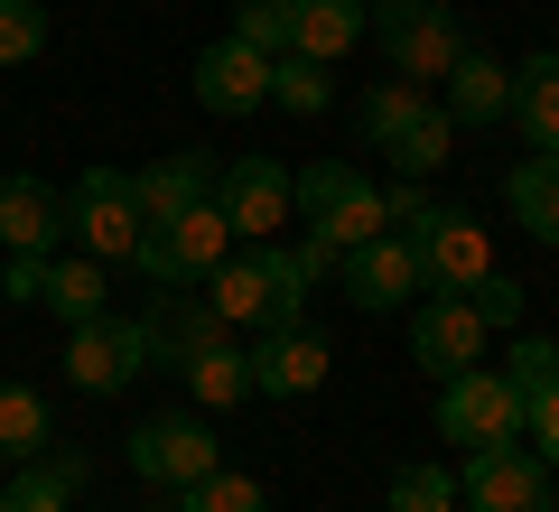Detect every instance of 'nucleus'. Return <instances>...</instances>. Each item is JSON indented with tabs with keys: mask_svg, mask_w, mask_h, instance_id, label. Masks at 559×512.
I'll return each mask as SVG.
<instances>
[{
	"mask_svg": "<svg viewBox=\"0 0 559 512\" xmlns=\"http://www.w3.org/2000/svg\"><path fill=\"white\" fill-rule=\"evenodd\" d=\"M140 326H150V364H168V373H187L205 345H224V335H234L205 298H178V289H159V308L140 317Z\"/></svg>",
	"mask_w": 559,
	"mask_h": 512,
	"instance_id": "19",
	"label": "nucleus"
},
{
	"mask_svg": "<svg viewBox=\"0 0 559 512\" xmlns=\"http://www.w3.org/2000/svg\"><path fill=\"white\" fill-rule=\"evenodd\" d=\"M271 103H280V112H299V121H318L326 103H336V84H326L318 57H271Z\"/></svg>",
	"mask_w": 559,
	"mask_h": 512,
	"instance_id": "28",
	"label": "nucleus"
},
{
	"mask_svg": "<svg viewBox=\"0 0 559 512\" xmlns=\"http://www.w3.org/2000/svg\"><path fill=\"white\" fill-rule=\"evenodd\" d=\"M550 512H559V475H550Z\"/></svg>",
	"mask_w": 559,
	"mask_h": 512,
	"instance_id": "39",
	"label": "nucleus"
},
{
	"mask_svg": "<svg viewBox=\"0 0 559 512\" xmlns=\"http://www.w3.org/2000/svg\"><path fill=\"white\" fill-rule=\"evenodd\" d=\"M215 215L234 224V242H271V224H289V168L242 150L234 168H215Z\"/></svg>",
	"mask_w": 559,
	"mask_h": 512,
	"instance_id": "12",
	"label": "nucleus"
},
{
	"mask_svg": "<svg viewBox=\"0 0 559 512\" xmlns=\"http://www.w3.org/2000/svg\"><path fill=\"white\" fill-rule=\"evenodd\" d=\"M485 335L495 326H485L466 298H419L411 308V364L448 382V373H466V364H485Z\"/></svg>",
	"mask_w": 559,
	"mask_h": 512,
	"instance_id": "15",
	"label": "nucleus"
},
{
	"mask_svg": "<svg viewBox=\"0 0 559 512\" xmlns=\"http://www.w3.org/2000/svg\"><path fill=\"white\" fill-rule=\"evenodd\" d=\"M401 242H411V261H419V289H439V298H466L495 271V242H485V224L466 215V205H429Z\"/></svg>",
	"mask_w": 559,
	"mask_h": 512,
	"instance_id": "7",
	"label": "nucleus"
},
{
	"mask_svg": "<svg viewBox=\"0 0 559 512\" xmlns=\"http://www.w3.org/2000/svg\"><path fill=\"white\" fill-rule=\"evenodd\" d=\"M224 252H234V224H224L215 205H187V215H168V224H150V234H140L131 271L150 279V289H205Z\"/></svg>",
	"mask_w": 559,
	"mask_h": 512,
	"instance_id": "6",
	"label": "nucleus"
},
{
	"mask_svg": "<svg viewBox=\"0 0 559 512\" xmlns=\"http://www.w3.org/2000/svg\"><path fill=\"white\" fill-rule=\"evenodd\" d=\"M336 279H345V298H355L364 317L419 298V261H411V242H401V234H364L355 252H336Z\"/></svg>",
	"mask_w": 559,
	"mask_h": 512,
	"instance_id": "16",
	"label": "nucleus"
},
{
	"mask_svg": "<svg viewBox=\"0 0 559 512\" xmlns=\"http://www.w3.org/2000/svg\"><path fill=\"white\" fill-rule=\"evenodd\" d=\"M187 84H197V103H205L215 121H242V112H261V103H271V57H261V47H242L234 28H224V38L187 66Z\"/></svg>",
	"mask_w": 559,
	"mask_h": 512,
	"instance_id": "14",
	"label": "nucleus"
},
{
	"mask_svg": "<svg viewBox=\"0 0 559 512\" xmlns=\"http://www.w3.org/2000/svg\"><path fill=\"white\" fill-rule=\"evenodd\" d=\"M140 234H150V215H140V197H131V168H84V178L66 187V242L94 252L103 271L131 261Z\"/></svg>",
	"mask_w": 559,
	"mask_h": 512,
	"instance_id": "5",
	"label": "nucleus"
},
{
	"mask_svg": "<svg viewBox=\"0 0 559 512\" xmlns=\"http://www.w3.org/2000/svg\"><path fill=\"white\" fill-rule=\"evenodd\" d=\"M150 373V326L140 317H84L75 335H66V382H75L84 401H112V392H131V382Z\"/></svg>",
	"mask_w": 559,
	"mask_h": 512,
	"instance_id": "8",
	"label": "nucleus"
},
{
	"mask_svg": "<svg viewBox=\"0 0 559 512\" xmlns=\"http://www.w3.org/2000/svg\"><path fill=\"white\" fill-rule=\"evenodd\" d=\"M234 38L261 57H289V0H234Z\"/></svg>",
	"mask_w": 559,
	"mask_h": 512,
	"instance_id": "33",
	"label": "nucleus"
},
{
	"mask_svg": "<svg viewBox=\"0 0 559 512\" xmlns=\"http://www.w3.org/2000/svg\"><path fill=\"white\" fill-rule=\"evenodd\" d=\"M392 512H457V466H439V456L392 466Z\"/></svg>",
	"mask_w": 559,
	"mask_h": 512,
	"instance_id": "29",
	"label": "nucleus"
},
{
	"mask_svg": "<svg viewBox=\"0 0 559 512\" xmlns=\"http://www.w3.org/2000/svg\"><path fill=\"white\" fill-rule=\"evenodd\" d=\"M364 10H373V0H289V57H318V66L355 57Z\"/></svg>",
	"mask_w": 559,
	"mask_h": 512,
	"instance_id": "22",
	"label": "nucleus"
},
{
	"mask_svg": "<svg viewBox=\"0 0 559 512\" xmlns=\"http://www.w3.org/2000/svg\"><path fill=\"white\" fill-rule=\"evenodd\" d=\"M503 121L522 131V150H559V57H550V47L513 66V103H503Z\"/></svg>",
	"mask_w": 559,
	"mask_h": 512,
	"instance_id": "23",
	"label": "nucleus"
},
{
	"mask_svg": "<svg viewBox=\"0 0 559 512\" xmlns=\"http://www.w3.org/2000/svg\"><path fill=\"white\" fill-rule=\"evenodd\" d=\"M84 485H94V456L47 438V448L28 456L20 475H10V512H75V493H84Z\"/></svg>",
	"mask_w": 559,
	"mask_h": 512,
	"instance_id": "20",
	"label": "nucleus"
},
{
	"mask_svg": "<svg viewBox=\"0 0 559 512\" xmlns=\"http://www.w3.org/2000/svg\"><path fill=\"white\" fill-rule=\"evenodd\" d=\"M66 242V197L47 178H0V252H57Z\"/></svg>",
	"mask_w": 559,
	"mask_h": 512,
	"instance_id": "18",
	"label": "nucleus"
},
{
	"mask_svg": "<svg viewBox=\"0 0 559 512\" xmlns=\"http://www.w3.org/2000/svg\"><path fill=\"white\" fill-rule=\"evenodd\" d=\"M308 261L280 252V242H234V252L215 261V279H205V308L224 317V326L242 335H271V326H308Z\"/></svg>",
	"mask_w": 559,
	"mask_h": 512,
	"instance_id": "1",
	"label": "nucleus"
},
{
	"mask_svg": "<svg viewBox=\"0 0 559 512\" xmlns=\"http://www.w3.org/2000/svg\"><path fill=\"white\" fill-rule=\"evenodd\" d=\"M439 438L448 448H503V438H522V392L503 373H485V364H466V373L439 382Z\"/></svg>",
	"mask_w": 559,
	"mask_h": 512,
	"instance_id": "9",
	"label": "nucleus"
},
{
	"mask_svg": "<svg viewBox=\"0 0 559 512\" xmlns=\"http://www.w3.org/2000/svg\"><path fill=\"white\" fill-rule=\"evenodd\" d=\"M429 215V178H392L382 187V224H419Z\"/></svg>",
	"mask_w": 559,
	"mask_h": 512,
	"instance_id": "37",
	"label": "nucleus"
},
{
	"mask_svg": "<svg viewBox=\"0 0 559 512\" xmlns=\"http://www.w3.org/2000/svg\"><path fill=\"white\" fill-rule=\"evenodd\" d=\"M215 466H224V448H215V429H205L197 410H159V419L131 429V475L159 485V493H187L197 475H215Z\"/></svg>",
	"mask_w": 559,
	"mask_h": 512,
	"instance_id": "10",
	"label": "nucleus"
},
{
	"mask_svg": "<svg viewBox=\"0 0 559 512\" xmlns=\"http://www.w3.org/2000/svg\"><path fill=\"white\" fill-rule=\"evenodd\" d=\"M289 215H308V242H299L308 279H326L336 252H355L364 234H392V224H382V187L364 178V168H345V158H318V168L289 178Z\"/></svg>",
	"mask_w": 559,
	"mask_h": 512,
	"instance_id": "3",
	"label": "nucleus"
},
{
	"mask_svg": "<svg viewBox=\"0 0 559 512\" xmlns=\"http://www.w3.org/2000/svg\"><path fill=\"white\" fill-rule=\"evenodd\" d=\"M178 382L197 392V410H234V401L252 392V373H242V345H234V335H224V345H205V355L187 364Z\"/></svg>",
	"mask_w": 559,
	"mask_h": 512,
	"instance_id": "27",
	"label": "nucleus"
},
{
	"mask_svg": "<svg viewBox=\"0 0 559 512\" xmlns=\"http://www.w3.org/2000/svg\"><path fill=\"white\" fill-rule=\"evenodd\" d=\"M0 512H10V475H0Z\"/></svg>",
	"mask_w": 559,
	"mask_h": 512,
	"instance_id": "38",
	"label": "nucleus"
},
{
	"mask_svg": "<svg viewBox=\"0 0 559 512\" xmlns=\"http://www.w3.org/2000/svg\"><path fill=\"white\" fill-rule=\"evenodd\" d=\"M503 382H513L522 401H532L540 382H559V335H532V326H513V355H503Z\"/></svg>",
	"mask_w": 559,
	"mask_h": 512,
	"instance_id": "32",
	"label": "nucleus"
},
{
	"mask_svg": "<svg viewBox=\"0 0 559 512\" xmlns=\"http://www.w3.org/2000/svg\"><path fill=\"white\" fill-rule=\"evenodd\" d=\"M38 308H57L66 326H84V317L112 308V289H103V261L94 252H47V298Z\"/></svg>",
	"mask_w": 559,
	"mask_h": 512,
	"instance_id": "25",
	"label": "nucleus"
},
{
	"mask_svg": "<svg viewBox=\"0 0 559 512\" xmlns=\"http://www.w3.org/2000/svg\"><path fill=\"white\" fill-rule=\"evenodd\" d=\"M355 131H364V150L392 158V178H439L448 158H457V121H448V103L419 94V84H401V75H373V84H364Z\"/></svg>",
	"mask_w": 559,
	"mask_h": 512,
	"instance_id": "2",
	"label": "nucleus"
},
{
	"mask_svg": "<svg viewBox=\"0 0 559 512\" xmlns=\"http://www.w3.org/2000/svg\"><path fill=\"white\" fill-rule=\"evenodd\" d=\"M242 373H252V392H271V401H308L326 373H336V355H326L318 326H271V335L242 345Z\"/></svg>",
	"mask_w": 559,
	"mask_h": 512,
	"instance_id": "13",
	"label": "nucleus"
},
{
	"mask_svg": "<svg viewBox=\"0 0 559 512\" xmlns=\"http://www.w3.org/2000/svg\"><path fill=\"white\" fill-rule=\"evenodd\" d=\"M457 503L466 512H550V466H540L522 438H503V448H466Z\"/></svg>",
	"mask_w": 559,
	"mask_h": 512,
	"instance_id": "11",
	"label": "nucleus"
},
{
	"mask_svg": "<svg viewBox=\"0 0 559 512\" xmlns=\"http://www.w3.org/2000/svg\"><path fill=\"white\" fill-rule=\"evenodd\" d=\"M57 438V419H47V401L28 392V382H0V456L10 466H28V456Z\"/></svg>",
	"mask_w": 559,
	"mask_h": 512,
	"instance_id": "26",
	"label": "nucleus"
},
{
	"mask_svg": "<svg viewBox=\"0 0 559 512\" xmlns=\"http://www.w3.org/2000/svg\"><path fill=\"white\" fill-rule=\"evenodd\" d=\"M503 205H513V224L540 242V252H559V150L522 158L513 178H503Z\"/></svg>",
	"mask_w": 559,
	"mask_h": 512,
	"instance_id": "24",
	"label": "nucleus"
},
{
	"mask_svg": "<svg viewBox=\"0 0 559 512\" xmlns=\"http://www.w3.org/2000/svg\"><path fill=\"white\" fill-rule=\"evenodd\" d=\"M131 197H140L150 224L187 215V205H215V158L205 150H168V158H150V168H131Z\"/></svg>",
	"mask_w": 559,
	"mask_h": 512,
	"instance_id": "17",
	"label": "nucleus"
},
{
	"mask_svg": "<svg viewBox=\"0 0 559 512\" xmlns=\"http://www.w3.org/2000/svg\"><path fill=\"white\" fill-rule=\"evenodd\" d=\"M439 84H448L439 103H448V121H457V131H485V121H503V103H513V66L485 57V47H466Z\"/></svg>",
	"mask_w": 559,
	"mask_h": 512,
	"instance_id": "21",
	"label": "nucleus"
},
{
	"mask_svg": "<svg viewBox=\"0 0 559 512\" xmlns=\"http://www.w3.org/2000/svg\"><path fill=\"white\" fill-rule=\"evenodd\" d=\"M47 38H57V28H47L38 0H0V66H38Z\"/></svg>",
	"mask_w": 559,
	"mask_h": 512,
	"instance_id": "31",
	"label": "nucleus"
},
{
	"mask_svg": "<svg viewBox=\"0 0 559 512\" xmlns=\"http://www.w3.org/2000/svg\"><path fill=\"white\" fill-rule=\"evenodd\" d=\"M178 512H271V493H261L252 475H234V466H215V475H197V485L178 493Z\"/></svg>",
	"mask_w": 559,
	"mask_h": 512,
	"instance_id": "30",
	"label": "nucleus"
},
{
	"mask_svg": "<svg viewBox=\"0 0 559 512\" xmlns=\"http://www.w3.org/2000/svg\"><path fill=\"white\" fill-rule=\"evenodd\" d=\"M522 448H532L540 466L559 475V382H540V392L522 401Z\"/></svg>",
	"mask_w": 559,
	"mask_h": 512,
	"instance_id": "34",
	"label": "nucleus"
},
{
	"mask_svg": "<svg viewBox=\"0 0 559 512\" xmlns=\"http://www.w3.org/2000/svg\"><path fill=\"white\" fill-rule=\"evenodd\" d=\"M0 298L38 308V298H47V252H10V271H0Z\"/></svg>",
	"mask_w": 559,
	"mask_h": 512,
	"instance_id": "36",
	"label": "nucleus"
},
{
	"mask_svg": "<svg viewBox=\"0 0 559 512\" xmlns=\"http://www.w3.org/2000/svg\"><path fill=\"white\" fill-rule=\"evenodd\" d=\"M466 308H476L485 326H522V308H532V298H522V279H513V271H485L476 289H466Z\"/></svg>",
	"mask_w": 559,
	"mask_h": 512,
	"instance_id": "35",
	"label": "nucleus"
},
{
	"mask_svg": "<svg viewBox=\"0 0 559 512\" xmlns=\"http://www.w3.org/2000/svg\"><path fill=\"white\" fill-rule=\"evenodd\" d=\"M364 38L382 47V75L419 84V94L466 57V28H457L448 0H373V10H364Z\"/></svg>",
	"mask_w": 559,
	"mask_h": 512,
	"instance_id": "4",
	"label": "nucleus"
}]
</instances>
